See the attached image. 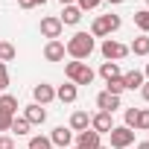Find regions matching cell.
Wrapping results in <instances>:
<instances>
[{
	"label": "cell",
	"instance_id": "cell-1",
	"mask_svg": "<svg viewBox=\"0 0 149 149\" xmlns=\"http://www.w3.org/2000/svg\"><path fill=\"white\" fill-rule=\"evenodd\" d=\"M64 50H67V56H73L76 61H85L94 53V35L91 32H76V35L64 44Z\"/></svg>",
	"mask_w": 149,
	"mask_h": 149
},
{
	"label": "cell",
	"instance_id": "cell-2",
	"mask_svg": "<svg viewBox=\"0 0 149 149\" xmlns=\"http://www.w3.org/2000/svg\"><path fill=\"white\" fill-rule=\"evenodd\" d=\"M64 76H67L73 85H91V82H94V70H91L85 61H67Z\"/></svg>",
	"mask_w": 149,
	"mask_h": 149
},
{
	"label": "cell",
	"instance_id": "cell-3",
	"mask_svg": "<svg viewBox=\"0 0 149 149\" xmlns=\"http://www.w3.org/2000/svg\"><path fill=\"white\" fill-rule=\"evenodd\" d=\"M120 26H123L120 15H100V18L94 21V26H91V35H94V38H105V35L117 32Z\"/></svg>",
	"mask_w": 149,
	"mask_h": 149
},
{
	"label": "cell",
	"instance_id": "cell-4",
	"mask_svg": "<svg viewBox=\"0 0 149 149\" xmlns=\"http://www.w3.org/2000/svg\"><path fill=\"white\" fill-rule=\"evenodd\" d=\"M108 137H111V149H126V146L134 143V129H129V126H114V129L108 132Z\"/></svg>",
	"mask_w": 149,
	"mask_h": 149
},
{
	"label": "cell",
	"instance_id": "cell-5",
	"mask_svg": "<svg viewBox=\"0 0 149 149\" xmlns=\"http://www.w3.org/2000/svg\"><path fill=\"white\" fill-rule=\"evenodd\" d=\"M100 53L105 56V61H117V58H126L129 56V47L120 44V41H114V38H105L102 47H100Z\"/></svg>",
	"mask_w": 149,
	"mask_h": 149
},
{
	"label": "cell",
	"instance_id": "cell-6",
	"mask_svg": "<svg viewBox=\"0 0 149 149\" xmlns=\"http://www.w3.org/2000/svg\"><path fill=\"white\" fill-rule=\"evenodd\" d=\"M61 29H64V26H61L58 18H53V15H50V18H41V35H44V38L58 41V38H61Z\"/></svg>",
	"mask_w": 149,
	"mask_h": 149
},
{
	"label": "cell",
	"instance_id": "cell-7",
	"mask_svg": "<svg viewBox=\"0 0 149 149\" xmlns=\"http://www.w3.org/2000/svg\"><path fill=\"white\" fill-rule=\"evenodd\" d=\"M91 129H94L97 134H108V132L114 129V117H111L108 111H100V114L91 117Z\"/></svg>",
	"mask_w": 149,
	"mask_h": 149
},
{
	"label": "cell",
	"instance_id": "cell-8",
	"mask_svg": "<svg viewBox=\"0 0 149 149\" xmlns=\"http://www.w3.org/2000/svg\"><path fill=\"white\" fill-rule=\"evenodd\" d=\"M97 108H100V111H108V114H114V111L120 108V97H114V94L102 91V94H97Z\"/></svg>",
	"mask_w": 149,
	"mask_h": 149
},
{
	"label": "cell",
	"instance_id": "cell-9",
	"mask_svg": "<svg viewBox=\"0 0 149 149\" xmlns=\"http://www.w3.org/2000/svg\"><path fill=\"white\" fill-rule=\"evenodd\" d=\"M76 146H79V149H97V146H102V143H100V134H97L94 129H85V132L76 134Z\"/></svg>",
	"mask_w": 149,
	"mask_h": 149
},
{
	"label": "cell",
	"instance_id": "cell-10",
	"mask_svg": "<svg viewBox=\"0 0 149 149\" xmlns=\"http://www.w3.org/2000/svg\"><path fill=\"white\" fill-rule=\"evenodd\" d=\"M24 120H26L29 126H38V123H44V120H47V111H44L38 102H32V105H26V111H24Z\"/></svg>",
	"mask_w": 149,
	"mask_h": 149
},
{
	"label": "cell",
	"instance_id": "cell-11",
	"mask_svg": "<svg viewBox=\"0 0 149 149\" xmlns=\"http://www.w3.org/2000/svg\"><path fill=\"white\" fill-rule=\"evenodd\" d=\"M50 143H53V146H70V143H73V132L64 129V126H56L53 134H50Z\"/></svg>",
	"mask_w": 149,
	"mask_h": 149
},
{
	"label": "cell",
	"instance_id": "cell-12",
	"mask_svg": "<svg viewBox=\"0 0 149 149\" xmlns=\"http://www.w3.org/2000/svg\"><path fill=\"white\" fill-rule=\"evenodd\" d=\"M64 53H67V50H64L61 41H47V47H44V58H47V61H61Z\"/></svg>",
	"mask_w": 149,
	"mask_h": 149
},
{
	"label": "cell",
	"instance_id": "cell-13",
	"mask_svg": "<svg viewBox=\"0 0 149 149\" xmlns=\"http://www.w3.org/2000/svg\"><path fill=\"white\" fill-rule=\"evenodd\" d=\"M85 129H91V114H88V111H73V117H70V132H85Z\"/></svg>",
	"mask_w": 149,
	"mask_h": 149
},
{
	"label": "cell",
	"instance_id": "cell-14",
	"mask_svg": "<svg viewBox=\"0 0 149 149\" xmlns=\"http://www.w3.org/2000/svg\"><path fill=\"white\" fill-rule=\"evenodd\" d=\"M32 97H35V102H38V105H47V102H53V100H56V91H53L50 85H44V82H41V85H35Z\"/></svg>",
	"mask_w": 149,
	"mask_h": 149
},
{
	"label": "cell",
	"instance_id": "cell-15",
	"mask_svg": "<svg viewBox=\"0 0 149 149\" xmlns=\"http://www.w3.org/2000/svg\"><path fill=\"white\" fill-rule=\"evenodd\" d=\"M58 21H61V26H64V24H67V26H76V24L82 21V9H79V6H64V12H61Z\"/></svg>",
	"mask_w": 149,
	"mask_h": 149
},
{
	"label": "cell",
	"instance_id": "cell-16",
	"mask_svg": "<svg viewBox=\"0 0 149 149\" xmlns=\"http://www.w3.org/2000/svg\"><path fill=\"white\" fill-rule=\"evenodd\" d=\"M76 97H79V91H76V85H73V82L58 85V91H56V100H61V102H76Z\"/></svg>",
	"mask_w": 149,
	"mask_h": 149
},
{
	"label": "cell",
	"instance_id": "cell-17",
	"mask_svg": "<svg viewBox=\"0 0 149 149\" xmlns=\"http://www.w3.org/2000/svg\"><path fill=\"white\" fill-rule=\"evenodd\" d=\"M143 79H146V76H143L140 70H129L126 76H123V85H126L129 91H137V88H143Z\"/></svg>",
	"mask_w": 149,
	"mask_h": 149
},
{
	"label": "cell",
	"instance_id": "cell-18",
	"mask_svg": "<svg viewBox=\"0 0 149 149\" xmlns=\"http://www.w3.org/2000/svg\"><path fill=\"white\" fill-rule=\"evenodd\" d=\"M100 76H102L105 82H111V79H120V64H117V61H102V67H100Z\"/></svg>",
	"mask_w": 149,
	"mask_h": 149
},
{
	"label": "cell",
	"instance_id": "cell-19",
	"mask_svg": "<svg viewBox=\"0 0 149 149\" xmlns=\"http://www.w3.org/2000/svg\"><path fill=\"white\" fill-rule=\"evenodd\" d=\"M129 53H134V56H149V38H146V35L134 38L132 47H129Z\"/></svg>",
	"mask_w": 149,
	"mask_h": 149
},
{
	"label": "cell",
	"instance_id": "cell-20",
	"mask_svg": "<svg viewBox=\"0 0 149 149\" xmlns=\"http://www.w3.org/2000/svg\"><path fill=\"white\" fill-rule=\"evenodd\" d=\"M0 111L15 117V111H18V100H15L12 94H3V97H0Z\"/></svg>",
	"mask_w": 149,
	"mask_h": 149
},
{
	"label": "cell",
	"instance_id": "cell-21",
	"mask_svg": "<svg viewBox=\"0 0 149 149\" xmlns=\"http://www.w3.org/2000/svg\"><path fill=\"white\" fill-rule=\"evenodd\" d=\"M134 26H137L140 32H149V9H140V12H134Z\"/></svg>",
	"mask_w": 149,
	"mask_h": 149
},
{
	"label": "cell",
	"instance_id": "cell-22",
	"mask_svg": "<svg viewBox=\"0 0 149 149\" xmlns=\"http://www.w3.org/2000/svg\"><path fill=\"white\" fill-rule=\"evenodd\" d=\"M15 56H18V50H15V47H12L9 41H0V61L6 64V61H12Z\"/></svg>",
	"mask_w": 149,
	"mask_h": 149
},
{
	"label": "cell",
	"instance_id": "cell-23",
	"mask_svg": "<svg viewBox=\"0 0 149 149\" xmlns=\"http://www.w3.org/2000/svg\"><path fill=\"white\" fill-rule=\"evenodd\" d=\"M149 132V108H137V123H134V132Z\"/></svg>",
	"mask_w": 149,
	"mask_h": 149
},
{
	"label": "cell",
	"instance_id": "cell-24",
	"mask_svg": "<svg viewBox=\"0 0 149 149\" xmlns=\"http://www.w3.org/2000/svg\"><path fill=\"white\" fill-rule=\"evenodd\" d=\"M29 149H53V143H50V137L35 134V137H29Z\"/></svg>",
	"mask_w": 149,
	"mask_h": 149
},
{
	"label": "cell",
	"instance_id": "cell-25",
	"mask_svg": "<svg viewBox=\"0 0 149 149\" xmlns=\"http://www.w3.org/2000/svg\"><path fill=\"white\" fill-rule=\"evenodd\" d=\"M105 85H108L105 91H108V94H114V97H120V94L126 91V85H123V76H120V79H111V82H105Z\"/></svg>",
	"mask_w": 149,
	"mask_h": 149
},
{
	"label": "cell",
	"instance_id": "cell-26",
	"mask_svg": "<svg viewBox=\"0 0 149 149\" xmlns=\"http://www.w3.org/2000/svg\"><path fill=\"white\" fill-rule=\"evenodd\" d=\"M9 132H15V134H26V132H29V123H26L24 117H15V120H12V129H9Z\"/></svg>",
	"mask_w": 149,
	"mask_h": 149
},
{
	"label": "cell",
	"instance_id": "cell-27",
	"mask_svg": "<svg viewBox=\"0 0 149 149\" xmlns=\"http://www.w3.org/2000/svg\"><path fill=\"white\" fill-rule=\"evenodd\" d=\"M134 123H137V108H126V123H123V126L134 129Z\"/></svg>",
	"mask_w": 149,
	"mask_h": 149
},
{
	"label": "cell",
	"instance_id": "cell-28",
	"mask_svg": "<svg viewBox=\"0 0 149 149\" xmlns=\"http://www.w3.org/2000/svg\"><path fill=\"white\" fill-rule=\"evenodd\" d=\"M12 120H15L12 114H3V111H0V132H9V129H12Z\"/></svg>",
	"mask_w": 149,
	"mask_h": 149
},
{
	"label": "cell",
	"instance_id": "cell-29",
	"mask_svg": "<svg viewBox=\"0 0 149 149\" xmlns=\"http://www.w3.org/2000/svg\"><path fill=\"white\" fill-rule=\"evenodd\" d=\"M3 88H9V70H6V64L0 61V91Z\"/></svg>",
	"mask_w": 149,
	"mask_h": 149
},
{
	"label": "cell",
	"instance_id": "cell-30",
	"mask_svg": "<svg viewBox=\"0 0 149 149\" xmlns=\"http://www.w3.org/2000/svg\"><path fill=\"white\" fill-rule=\"evenodd\" d=\"M47 0H18V6L21 9H35V6H44Z\"/></svg>",
	"mask_w": 149,
	"mask_h": 149
},
{
	"label": "cell",
	"instance_id": "cell-31",
	"mask_svg": "<svg viewBox=\"0 0 149 149\" xmlns=\"http://www.w3.org/2000/svg\"><path fill=\"white\" fill-rule=\"evenodd\" d=\"M100 3H102V0H79V9H82V12H88V9H97Z\"/></svg>",
	"mask_w": 149,
	"mask_h": 149
},
{
	"label": "cell",
	"instance_id": "cell-32",
	"mask_svg": "<svg viewBox=\"0 0 149 149\" xmlns=\"http://www.w3.org/2000/svg\"><path fill=\"white\" fill-rule=\"evenodd\" d=\"M0 149H15V140L9 134H0Z\"/></svg>",
	"mask_w": 149,
	"mask_h": 149
},
{
	"label": "cell",
	"instance_id": "cell-33",
	"mask_svg": "<svg viewBox=\"0 0 149 149\" xmlns=\"http://www.w3.org/2000/svg\"><path fill=\"white\" fill-rule=\"evenodd\" d=\"M140 97L149 102V82H143V88H140Z\"/></svg>",
	"mask_w": 149,
	"mask_h": 149
},
{
	"label": "cell",
	"instance_id": "cell-34",
	"mask_svg": "<svg viewBox=\"0 0 149 149\" xmlns=\"http://www.w3.org/2000/svg\"><path fill=\"white\" fill-rule=\"evenodd\" d=\"M137 149H149V140H143V143H137Z\"/></svg>",
	"mask_w": 149,
	"mask_h": 149
},
{
	"label": "cell",
	"instance_id": "cell-35",
	"mask_svg": "<svg viewBox=\"0 0 149 149\" xmlns=\"http://www.w3.org/2000/svg\"><path fill=\"white\" fill-rule=\"evenodd\" d=\"M58 3H61V6H73V0H58Z\"/></svg>",
	"mask_w": 149,
	"mask_h": 149
},
{
	"label": "cell",
	"instance_id": "cell-36",
	"mask_svg": "<svg viewBox=\"0 0 149 149\" xmlns=\"http://www.w3.org/2000/svg\"><path fill=\"white\" fill-rule=\"evenodd\" d=\"M105 3H114V6H117V3H123V0H105Z\"/></svg>",
	"mask_w": 149,
	"mask_h": 149
},
{
	"label": "cell",
	"instance_id": "cell-37",
	"mask_svg": "<svg viewBox=\"0 0 149 149\" xmlns=\"http://www.w3.org/2000/svg\"><path fill=\"white\" fill-rule=\"evenodd\" d=\"M143 76H146V79H149V64H146V70H143Z\"/></svg>",
	"mask_w": 149,
	"mask_h": 149
},
{
	"label": "cell",
	"instance_id": "cell-38",
	"mask_svg": "<svg viewBox=\"0 0 149 149\" xmlns=\"http://www.w3.org/2000/svg\"><path fill=\"white\" fill-rule=\"evenodd\" d=\"M97 149H108V146H97Z\"/></svg>",
	"mask_w": 149,
	"mask_h": 149
},
{
	"label": "cell",
	"instance_id": "cell-39",
	"mask_svg": "<svg viewBox=\"0 0 149 149\" xmlns=\"http://www.w3.org/2000/svg\"><path fill=\"white\" fill-rule=\"evenodd\" d=\"M73 149H79V146H73Z\"/></svg>",
	"mask_w": 149,
	"mask_h": 149
},
{
	"label": "cell",
	"instance_id": "cell-40",
	"mask_svg": "<svg viewBox=\"0 0 149 149\" xmlns=\"http://www.w3.org/2000/svg\"><path fill=\"white\" fill-rule=\"evenodd\" d=\"M146 3H149V0H146Z\"/></svg>",
	"mask_w": 149,
	"mask_h": 149
}]
</instances>
